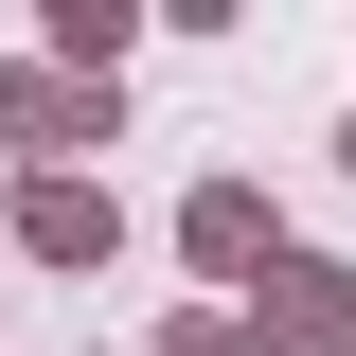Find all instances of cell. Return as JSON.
I'll use <instances>...</instances> for the list:
<instances>
[{"mask_svg": "<svg viewBox=\"0 0 356 356\" xmlns=\"http://www.w3.org/2000/svg\"><path fill=\"white\" fill-rule=\"evenodd\" d=\"M285 339H356V285L339 267H285Z\"/></svg>", "mask_w": 356, "mask_h": 356, "instance_id": "1", "label": "cell"}]
</instances>
